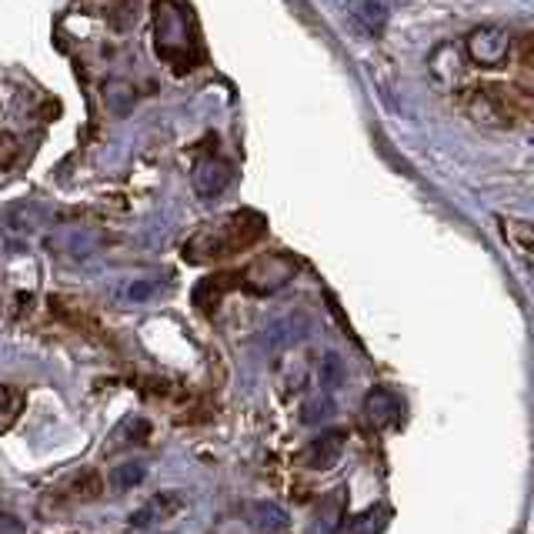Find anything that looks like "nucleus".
I'll list each match as a JSON object with an SVG mask.
<instances>
[{"label": "nucleus", "mask_w": 534, "mask_h": 534, "mask_svg": "<svg viewBox=\"0 0 534 534\" xmlns=\"http://www.w3.org/2000/svg\"><path fill=\"white\" fill-rule=\"evenodd\" d=\"M264 234V217L254 211H237L217 227H207L184 247L187 261H217V257H231L241 254L244 247H251L254 241H261Z\"/></svg>", "instance_id": "obj_1"}, {"label": "nucleus", "mask_w": 534, "mask_h": 534, "mask_svg": "<svg viewBox=\"0 0 534 534\" xmlns=\"http://www.w3.org/2000/svg\"><path fill=\"white\" fill-rule=\"evenodd\" d=\"M294 274H298V264H294L291 257L267 254V257H257L247 271H241L237 284H241L244 291H251V294H274V291H281L284 284L294 278Z\"/></svg>", "instance_id": "obj_2"}, {"label": "nucleus", "mask_w": 534, "mask_h": 534, "mask_svg": "<svg viewBox=\"0 0 534 534\" xmlns=\"http://www.w3.org/2000/svg\"><path fill=\"white\" fill-rule=\"evenodd\" d=\"M464 51H468L474 64L498 67L508 61V54H511V34L504 31V27H474L468 34V41H464Z\"/></svg>", "instance_id": "obj_3"}, {"label": "nucleus", "mask_w": 534, "mask_h": 534, "mask_svg": "<svg viewBox=\"0 0 534 534\" xmlns=\"http://www.w3.org/2000/svg\"><path fill=\"white\" fill-rule=\"evenodd\" d=\"M344 444H348V431H341V428L324 431L301 451V464H304V468H314V471L331 468V464H338Z\"/></svg>", "instance_id": "obj_4"}, {"label": "nucleus", "mask_w": 534, "mask_h": 534, "mask_svg": "<svg viewBox=\"0 0 534 534\" xmlns=\"http://www.w3.org/2000/svg\"><path fill=\"white\" fill-rule=\"evenodd\" d=\"M344 14H348L351 24H358L364 34H381L384 24H388V11L378 4V0H334Z\"/></svg>", "instance_id": "obj_5"}, {"label": "nucleus", "mask_w": 534, "mask_h": 534, "mask_svg": "<svg viewBox=\"0 0 534 534\" xmlns=\"http://www.w3.org/2000/svg\"><path fill=\"white\" fill-rule=\"evenodd\" d=\"M181 508H184L181 494H174V491L154 494V498L134 514L131 524L134 528H151V524H157V521H167V518H174V514H181Z\"/></svg>", "instance_id": "obj_6"}, {"label": "nucleus", "mask_w": 534, "mask_h": 534, "mask_svg": "<svg viewBox=\"0 0 534 534\" xmlns=\"http://www.w3.org/2000/svg\"><path fill=\"white\" fill-rule=\"evenodd\" d=\"M468 111H471L474 121L491 124V127H504V124H511V121H514V107L501 104L498 97H494V91H491V94H488V91L474 94Z\"/></svg>", "instance_id": "obj_7"}, {"label": "nucleus", "mask_w": 534, "mask_h": 534, "mask_svg": "<svg viewBox=\"0 0 534 534\" xmlns=\"http://www.w3.org/2000/svg\"><path fill=\"white\" fill-rule=\"evenodd\" d=\"M227 181H231V171H227V164H221V161L204 164L201 171H197V177H194L201 197H217L227 187Z\"/></svg>", "instance_id": "obj_8"}, {"label": "nucleus", "mask_w": 534, "mask_h": 534, "mask_svg": "<svg viewBox=\"0 0 534 534\" xmlns=\"http://www.w3.org/2000/svg\"><path fill=\"white\" fill-rule=\"evenodd\" d=\"M144 481V468L141 464H121V468H114L111 474V484L117 491H127V488H134V484H141Z\"/></svg>", "instance_id": "obj_9"}, {"label": "nucleus", "mask_w": 534, "mask_h": 534, "mask_svg": "<svg viewBox=\"0 0 534 534\" xmlns=\"http://www.w3.org/2000/svg\"><path fill=\"white\" fill-rule=\"evenodd\" d=\"M508 237L521 247V251L534 254V224H528V221H511V224H508Z\"/></svg>", "instance_id": "obj_10"}]
</instances>
